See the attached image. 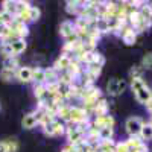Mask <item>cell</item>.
I'll return each instance as SVG.
<instances>
[{
  "mask_svg": "<svg viewBox=\"0 0 152 152\" xmlns=\"http://www.w3.org/2000/svg\"><path fill=\"white\" fill-rule=\"evenodd\" d=\"M82 102L85 104L87 108H94V105L97 104V100L100 99V90L94 85H88V87H84L82 91H81V96Z\"/></svg>",
  "mask_w": 152,
  "mask_h": 152,
  "instance_id": "obj_1",
  "label": "cell"
},
{
  "mask_svg": "<svg viewBox=\"0 0 152 152\" xmlns=\"http://www.w3.org/2000/svg\"><path fill=\"white\" fill-rule=\"evenodd\" d=\"M59 34L61 37L66 40V43H76L78 41V35H76V28H75V23L66 20L61 23L59 26Z\"/></svg>",
  "mask_w": 152,
  "mask_h": 152,
  "instance_id": "obj_2",
  "label": "cell"
},
{
  "mask_svg": "<svg viewBox=\"0 0 152 152\" xmlns=\"http://www.w3.org/2000/svg\"><path fill=\"white\" fill-rule=\"evenodd\" d=\"M66 135H67L70 146H79V145H84V142H85V132L81 131L76 125L66 129Z\"/></svg>",
  "mask_w": 152,
  "mask_h": 152,
  "instance_id": "obj_3",
  "label": "cell"
},
{
  "mask_svg": "<svg viewBox=\"0 0 152 152\" xmlns=\"http://www.w3.org/2000/svg\"><path fill=\"white\" fill-rule=\"evenodd\" d=\"M43 132L49 137H56V135H62L66 132V126L62 125L58 119H53L52 122H47L46 125H43Z\"/></svg>",
  "mask_w": 152,
  "mask_h": 152,
  "instance_id": "obj_4",
  "label": "cell"
},
{
  "mask_svg": "<svg viewBox=\"0 0 152 152\" xmlns=\"http://www.w3.org/2000/svg\"><path fill=\"white\" fill-rule=\"evenodd\" d=\"M143 120L137 116H132L129 119H126L125 122V129L126 132L129 134V137H138L140 135V131H142V126H143Z\"/></svg>",
  "mask_w": 152,
  "mask_h": 152,
  "instance_id": "obj_5",
  "label": "cell"
},
{
  "mask_svg": "<svg viewBox=\"0 0 152 152\" xmlns=\"http://www.w3.org/2000/svg\"><path fill=\"white\" fill-rule=\"evenodd\" d=\"M128 24H129V26H131L135 32H143V31H146V28H149V23L140 15L138 9L134 11L132 14L128 17Z\"/></svg>",
  "mask_w": 152,
  "mask_h": 152,
  "instance_id": "obj_6",
  "label": "cell"
},
{
  "mask_svg": "<svg viewBox=\"0 0 152 152\" xmlns=\"http://www.w3.org/2000/svg\"><path fill=\"white\" fill-rule=\"evenodd\" d=\"M125 90H126V82H125L123 79L113 78V79H110L108 84H107V91H108V94H111V96H119V94H122Z\"/></svg>",
  "mask_w": 152,
  "mask_h": 152,
  "instance_id": "obj_7",
  "label": "cell"
},
{
  "mask_svg": "<svg viewBox=\"0 0 152 152\" xmlns=\"http://www.w3.org/2000/svg\"><path fill=\"white\" fill-rule=\"evenodd\" d=\"M70 122L76 123H82V122H88V111L82 107H72L70 110Z\"/></svg>",
  "mask_w": 152,
  "mask_h": 152,
  "instance_id": "obj_8",
  "label": "cell"
},
{
  "mask_svg": "<svg viewBox=\"0 0 152 152\" xmlns=\"http://www.w3.org/2000/svg\"><path fill=\"white\" fill-rule=\"evenodd\" d=\"M9 26H11V31H12V34H14V37L17 38V40H18V38L24 40V37L29 35L28 24H24V23H21V21H18V20H15V18H14V21H12Z\"/></svg>",
  "mask_w": 152,
  "mask_h": 152,
  "instance_id": "obj_9",
  "label": "cell"
},
{
  "mask_svg": "<svg viewBox=\"0 0 152 152\" xmlns=\"http://www.w3.org/2000/svg\"><path fill=\"white\" fill-rule=\"evenodd\" d=\"M120 37H122V40L126 46H134L135 41H137V32L129 26H125L122 31H120Z\"/></svg>",
  "mask_w": 152,
  "mask_h": 152,
  "instance_id": "obj_10",
  "label": "cell"
},
{
  "mask_svg": "<svg viewBox=\"0 0 152 152\" xmlns=\"http://www.w3.org/2000/svg\"><path fill=\"white\" fill-rule=\"evenodd\" d=\"M93 128L96 129H100V128H107V126H110V128H113L114 126V117L113 116H102V117H94L93 120Z\"/></svg>",
  "mask_w": 152,
  "mask_h": 152,
  "instance_id": "obj_11",
  "label": "cell"
},
{
  "mask_svg": "<svg viewBox=\"0 0 152 152\" xmlns=\"http://www.w3.org/2000/svg\"><path fill=\"white\" fill-rule=\"evenodd\" d=\"M72 56H67V55H61L55 62H53V69L56 70V72H67L69 70V67H70V64H72Z\"/></svg>",
  "mask_w": 152,
  "mask_h": 152,
  "instance_id": "obj_12",
  "label": "cell"
},
{
  "mask_svg": "<svg viewBox=\"0 0 152 152\" xmlns=\"http://www.w3.org/2000/svg\"><path fill=\"white\" fill-rule=\"evenodd\" d=\"M134 96H135V99H137V102H140V104L146 105V104L149 102V100L152 99V90L146 85V87L140 88L138 91H135V93H134Z\"/></svg>",
  "mask_w": 152,
  "mask_h": 152,
  "instance_id": "obj_13",
  "label": "cell"
},
{
  "mask_svg": "<svg viewBox=\"0 0 152 152\" xmlns=\"http://www.w3.org/2000/svg\"><path fill=\"white\" fill-rule=\"evenodd\" d=\"M108 102H107V99L104 97H100L97 100V104L94 105L93 108V113H94V116L96 117H102V116H108Z\"/></svg>",
  "mask_w": 152,
  "mask_h": 152,
  "instance_id": "obj_14",
  "label": "cell"
},
{
  "mask_svg": "<svg viewBox=\"0 0 152 152\" xmlns=\"http://www.w3.org/2000/svg\"><path fill=\"white\" fill-rule=\"evenodd\" d=\"M15 79H18L23 84H28L32 81V69L31 67H20L15 72Z\"/></svg>",
  "mask_w": 152,
  "mask_h": 152,
  "instance_id": "obj_15",
  "label": "cell"
},
{
  "mask_svg": "<svg viewBox=\"0 0 152 152\" xmlns=\"http://www.w3.org/2000/svg\"><path fill=\"white\" fill-rule=\"evenodd\" d=\"M37 125H38V122H37V117L34 113H28L23 116V119H21V128L23 129H32Z\"/></svg>",
  "mask_w": 152,
  "mask_h": 152,
  "instance_id": "obj_16",
  "label": "cell"
},
{
  "mask_svg": "<svg viewBox=\"0 0 152 152\" xmlns=\"http://www.w3.org/2000/svg\"><path fill=\"white\" fill-rule=\"evenodd\" d=\"M32 81L35 82V85H44L46 84V70L41 67L32 69Z\"/></svg>",
  "mask_w": 152,
  "mask_h": 152,
  "instance_id": "obj_17",
  "label": "cell"
},
{
  "mask_svg": "<svg viewBox=\"0 0 152 152\" xmlns=\"http://www.w3.org/2000/svg\"><path fill=\"white\" fill-rule=\"evenodd\" d=\"M2 69L17 72V70L20 69L18 58H17V56H8V58H5V59H3V64H2Z\"/></svg>",
  "mask_w": 152,
  "mask_h": 152,
  "instance_id": "obj_18",
  "label": "cell"
},
{
  "mask_svg": "<svg viewBox=\"0 0 152 152\" xmlns=\"http://www.w3.org/2000/svg\"><path fill=\"white\" fill-rule=\"evenodd\" d=\"M11 49H12V55L17 56L20 53H23L24 50H26V41L24 40H14V41H11Z\"/></svg>",
  "mask_w": 152,
  "mask_h": 152,
  "instance_id": "obj_19",
  "label": "cell"
},
{
  "mask_svg": "<svg viewBox=\"0 0 152 152\" xmlns=\"http://www.w3.org/2000/svg\"><path fill=\"white\" fill-rule=\"evenodd\" d=\"M46 70V84L44 85H50V84H58L59 82V75L58 72L50 67V69H44Z\"/></svg>",
  "mask_w": 152,
  "mask_h": 152,
  "instance_id": "obj_20",
  "label": "cell"
},
{
  "mask_svg": "<svg viewBox=\"0 0 152 152\" xmlns=\"http://www.w3.org/2000/svg\"><path fill=\"white\" fill-rule=\"evenodd\" d=\"M3 6V12H6V14L12 15L15 18L17 15V2H12V0H5V2L2 3Z\"/></svg>",
  "mask_w": 152,
  "mask_h": 152,
  "instance_id": "obj_21",
  "label": "cell"
},
{
  "mask_svg": "<svg viewBox=\"0 0 152 152\" xmlns=\"http://www.w3.org/2000/svg\"><path fill=\"white\" fill-rule=\"evenodd\" d=\"M94 29L102 35V34H108L110 32V28H108V21L107 18H102V17H99L96 21H94Z\"/></svg>",
  "mask_w": 152,
  "mask_h": 152,
  "instance_id": "obj_22",
  "label": "cell"
},
{
  "mask_svg": "<svg viewBox=\"0 0 152 152\" xmlns=\"http://www.w3.org/2000/svg\"><path fill=\"white\" fill-rule=\"evenodd\" d=\"M114 149H116V143L113 140L99 142L97 146H96V152H114Z\"/></svg>",
  "mask_w": 152,
  "mask_h": 152,
  "instance_id": "obj_23",
  "label": "cell"
},
{
  "mask_svg": "<svg viewBox=\"0 0 152 152\" xmlns=\"http://www.w3.org/2000/svg\"><path fill=\"white\" fill-rule=\"evenodd\" d=\"M70 110H72L70 105L62 104V105L58 108V111H56V117L61 119V120H69V119H70Z\"/></svg>",
  "mask_w": 152,
  "mask_h": 152,
  "instance_id": "obj_24",
  "label": "cell"
},
{
  "mask_svg": "<svg viewBox=\"0 0 152 152\" xmlns=\"http://www.w3.org/2000/svg\"><path fill=\"white\" fill-rule=\"evenodd\" d=\"M113 135H114V129L107 126V128H100L99 129V140L100 142H108L113 140Z\"/></svg>",
  "mask_w": 152,
  "mask_h": 152,
  "instance_id": "obj_25",
  "label": "cell"
},
{
  "mask_svg": "<svg viewBox=\"0 0 152 152\" xmlns=\"http://www.w3.org/2000/svg\"><path fill=\"white\" fill-rule=\"evenodd\" d=\"M142 138V140L146 143L148 140H152V126L149 123H143L142 126V131H140V135H138Z\"/></svg>",
  "mask_w": 152,
  "mask_h": 152,
  "instance_id": "obj_26",
  "label": "cell"
},
{
  "mask_svg": "<svg viewBox=\"0 0 152 152\" xmlns=\"http://www.w3.org/2000/svg\"><path fill=\"white\" fill-rule=\"evenodd\" d=\"M66 11L69 14H75V15H79L81 12V2H66Z\"/></svg>",
  "mask_w": 152,
  "mask_h": 152,
  "instance_id": "obj_27",
  "label": "cell"
},
{
  "mask_svg": "<svg viewBox=\"0 0 152 152\" xmlns=\"http://www.w3.org/2000/svg\"><path fill=\"white\" fill-rule=\"evenodd\" d=\"M129 87H131L132 93H135V91H138V90H140V88L146 87V81H145L143 78H134V79H131V84H129Z\"/></svg>",
  "mask_w": 152,
  "mask_h": 152,
  "instance_id": "obj_28",
  "label": "cell"
},
{
  "mask_svg": "<svg viewBox=\"0 0 152 152\" xmlns=\"http://www.w3.org/2000/svg\"><path fill=\"white\" fill-rule=\"evenodd\" d=\"M14 78H15V72L14 70H5V69H2V72H0V79L5 81V82H11Z\"/></svg>",
  "mask_w": 152,
  "mask_h": 152,
  "instance_id": "obj_29",
  "label": "cell"
},
{
  "mask_svg": "<svg viewBox=\"0 0 152 152\" xmlns=\"http://www.w3.org/2000/svg\"><path fill=\"white\" fill-rule=\"evenodd\" d=\"M0 53H2L5 58H8V56H14V55H12L11 43H6V41H2V43H0Z\"/></svg>",
  "mask_w": 152,
  "mask_h": 152,
  "instance_id": "obj_30",
  "label": "cell"
},
{
  "mask_svg": "<svg viewBox=\"0 0 152 152\" xmlns=\"http://www.w3.org/2000/svg\"><path fill=\"white\" fill-rule=\"evenodd\" d=\"M138 12H140V15L149 23V20H151V17H152V8H151L149 5H145V3H143V6L138 9Z\"/></svg>",
  "mask_w": 152,
  "mask_h": 152,
  "instance_id": "obj_31",
  "label": "cell"
},
{
  "mask_svg": "<svg viewBox=\"0 0 152 152\" xmlns=\"http://www.w3.org/2000/svg\"><path fill=\"white\" fill-rule=\"evenodd\" d=\"M143 67L142 66H134V67H131V70H129V78L131 79H134V78H143Z\"/></svg>",
  "mask_w": 152,
  "mask_h": 152,
  "instance_id": "obj_32",
  "label": "cell"
},
{
  "mask_svg": "<svg viewBox=\"0 0 152 152\" xmlns=\"http://www.w3.org/2000/svg\"><path fill=\"white\" fill-rule=\"evenodd\" d=\"M142 67L143 69H152V52H148L142 58Z\"/></svg>",
  "mask_w": 152,
  "mask_h": 152,
  "instance_id": "obj_33",
  "label": "cell"
},
{
  "mask_svg": "<svg viewBox=\"0 0 152 152\" xmlns=\"http://www.w3.org/2000/svg\"><path fill=\"white\" fill-rule=\"evenodd\" d=\"M6 146H8V152H17L18 151V142L15 140V138H8V140H5Z\"/></svg>",
  "mask_w": 152,
  "mask_h": 152,
  "instance_id": "obj_34",
  "label": "cell"
},
{
  "mask_svg": "<svg viewBox=\"0 0 152 152\" xmlns=\"http://www.w3.org/2000/svg\"><path fill=\"white\" fill-rule=\"evenodd\" d=\"M40 15H41L40 8H37V6H32V5H31V8H29V17H31V21H37L38 18H40Z\"/></svg>",
  "mask_w": 152,
  "mask_h": 152,
  "instance_id": "obj_35",
  "label": "cell"
},
{
  "mask_svg": "<svg viewBox=\"0 0 152 152\" xmlns=\"http://www.w3.org/2000/svg\"><path fill=\"white\" fill-rule=\"evenodd\" d=\"M114 152H129L128 148H126V143L125 142H120V143H116V149Z\"/></svg>",
  "mask_w": 152,
  "mask_h": 152,
  "instance_id": "obj_36",
  "label": "cell"
},
{
  "mask_svg": "<svg viewBox=\"0 0 152 152\" xmlns=\"http://www.w3.org/2000/svg\"><path fill=\"white\" fill-rule=\"evenodd\" d=\"M0 152H8V146L5 142H0Z\"/></svg>",
  "mask_w": 152,
  "mask_h": 152,
  "instance_id": "obj_37",
  "label": "cell"
},
{
  "mask_svg": "<svg viewBox=\"0 0 152 152\" xmlns=\"http://www.w3.org/2000/svg\"><path fill=\"white\" fill-rule=\"evenodd\" d=\"M146 110H148V113L151 114V116H152V99L149 100V102L146 104Z\"/></svg>",
  "mask_w": 152,
  "mask_h": 152,
  "instance_id": "obj_38",
  "label": "cell"
},
{
  "mask_svg": "<svg viewBox=\"0 0 152 152\" xmlns=\"http://www.w3.org/2000/svg\"><path fill=\"white\" fill-rule=\"evenodd\" d=\"M61 152H72V146H67V148H64Z\"/></svg>",
  "mask_w": 152,
  "mask_h": 152,
  "instance_id": "obj_39",
  "label": "cell"
},
{
  "mask_svg": "<svg viewBox=\"0 0 152 152\" xmlns=\"http://www.w3.org/2000/svg\"><path fill=\"white\" fill-rule=\"evenodd\" d=\"M0 24H5V23H3V15H2V11H0Z\"/></svg>",
  "mask_w": 152,
  "mask_h": 152,
  "instance_id": "obj_40",
  "label": "cell"
},
{
  "mask_svg": "<svg viewBox=\"0 0 152 152\" xmlns=\"http://www.w3.org/2000/svg\"><path fill=\"white\" fill-rule=\"evenodd\" d=\"M148 123H149V125H151V126H152V116H151V120H149V122H148Z\"/></svg>",
  "mask_w": 152,
  "mask_h": 152,
  "instance_id": "obj_41",
  "label": "cell"
},
{
  "mask_svg": "<svg viewBox=\"0 0 152 152\" xmlns=\"http://www.w3.org/2000/svg\"><path fill=\"white\" fill-rule=\"evenodd\" d=\"M149 6H151V8H152V2H151V3H149Z\"/></svg>",
  "mask_w": 152,
  "mask_h": 152,
  "instance_id": "obj_42",
  "label": "cell"
}]
</instances>
